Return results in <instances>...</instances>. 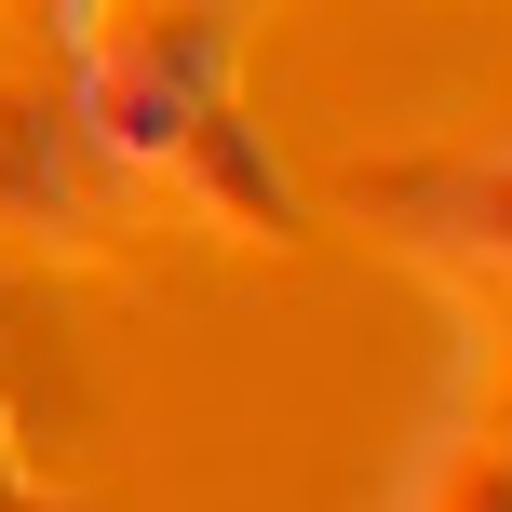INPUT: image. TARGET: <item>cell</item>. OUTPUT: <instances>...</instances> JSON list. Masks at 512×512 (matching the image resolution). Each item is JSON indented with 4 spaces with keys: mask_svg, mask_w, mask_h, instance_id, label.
Wrapping results in <instances>:
<instances>
[{
    "mask_svg": "<svg viewBox=\"0 0 512 512\" xmlns=\"http://www.w3.org/2000/svg\"><path fill=\"white\" fill-rule=\"evenodd\" d=\"M391 512H512V445H499V418H459V432L405 472Z\"/></svg>",
    "mask_w": 512,
    "mask_h": 512,
    "instance_id": "obj_5",
    "label": "cell"
},
{
    "mask_svg": "<svg viewBox=\"0 0 512 512\" xmlns=\"http://www.w3.org/2000/svg\"><path fill=\"white\" fill-rule=\"evenodd\" d=\"M95 135L68 108V54H27L0 41V243H54V230H95Z\"/></svg>",
    "mask_w": 512,
    "mask_h": 512,
    "instance_id": "obj_3",
    "label": "cell"
},
{
    "mask_svg": "<svg viewBox=\"0 0 512 512\" xmlns=\"http://www.w3.org/2000/svg\"><path fill=\"white\" fill-rule=\"evenodd\" d=\"M149 176L176 189V203L203 216L216 243H297V176H283V162H270V122H243L230 95H216L203 122H189L176 149L149 162Z\"/></svg>",
    "mask_w": 512,
    "mask_h": 512,
    "instance_id": "obj_4",
    "label": "cell"
},
{
    "mask_svg": "<svg viewBox=\"0 0 512 512\" xmlns=\"http://www.w3.org/2000/svg\"><path fill=\"white\" fill-rule=\"evenodd\" d=\"M0 459H14V391H0Z\"/></svg>",
    "mask_w": 512,
    "mask_h": 512,
    "instance_id": "obj_6",
    "label": "cell"
},
{
    "mask_svg": "<svg viewBox=\"0 0 512 512\" xmlns=\"http://www.w3.org/2000/svg\"><path fill=\"white\" fill-rule=\"evenodd\" d=\"M499 149H432V162H364L351 216L378 230L405 270H432L459 310H499Z\"/></svg>",
    "mask_w": 512,
    "mask_h": 512,
    "instance_id": "obj_2",
    "label": "cell"
},
{
    "mask_svg": "<svg viewBox=\"0 0 512 512\" xmlns=\"http://www.w3.org/2000/svg\"><path fill=\"white\" fill-rule=\"evenodd\" d=\"M230 54H243L230 0H95L81 41H68V108L95 135V162L108 176H149L230 95Z\"/></svg>",
    "mask_w": 512,
    "mask_h": 512,
    "instance_id": "obj_1",
    "label": "cell"
},
{
    "mask_svg": "<svg viewBox=\"0 0 512 512\" xmlns=\"http://www.w3.org/2000/svg\"><path fill=\"white\" fill-rule=\"evenodd\" d=\"M0 512H27V499H0Z\"/></svg>",
    "mask_w": 512,
    "mask_h": 512,
    "instance_id": "obj_7",
    "label": "cell"
}]
</instances>
